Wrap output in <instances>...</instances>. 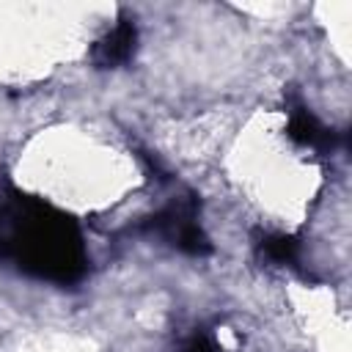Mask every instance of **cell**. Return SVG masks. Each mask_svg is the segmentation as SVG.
<instances>
[{
	"label": "cell",
	"mask_w": 352,
	"mask_h": 352,
	"mask_svg": "<svg viewBox=\"0 0 352 352\" xmlns=\"http://www.w3.org/2000/svg\"><path fill=\"white\" fill-rule=\"evenodd\" d=\"M0 256L58 283H72L85 270V250L74 223L28 198L0 206Z\"/></svg>",
	"instance_id": "cell-1"
},
{
	"label": "cell",
	"mask_w": 352,
	"mask_h": 352,
	"mask_svg": "<svg viewBox=\"0 0 352 352\" xmlns=\"http://www.w3.org/2000/svg\"><path fill=\"white\" fill-rule=\"evenodd\" d=\"M151 228L168 239L173 248H179L182 253H190V256H206L212 250L204 228L198 226V217H195V204L192 201H173L168 204L162 212H157L151 217Z\"/></svg>",
	"instance_id": "cell-2"
},
{
	"label": "cell",
	"mask_w": 352,
	"mask_h": 352,
	"mask_svg": "<svg viewBox=\"0 0 352 352\" xmlns=\"http://www.w3.org/2000/svg\"><path fill=\"white\" fill-rule=\"evenodd\" d=\"M138 47V28L132 19H121L96 47H94V63L99 69H113L126 63L135 55Z\"/></svg>",
	"instance_id": "cell-3"
},
{
	"label": "cell",
	"mask_w": 352,
	"mask_h": 352,
	"mask_svg": "<svg viewBox=\"0 0 352 352\" xmlns=\"http://www.w3.org/2000/svg\"><path fill=\"white\" fill-rule=\"evenodd\" d=\"M286 132L300 146H308V148H316V151H333L336 148V132L322 126L316 121V116L311 110H305L302 104L289 110V129Z\"/></svg>",
	"instance_id": "cell-4"
},
{
	"label": "cell",
	"mask_w": 352,
	"mask_h": 352,
	"mask_svg": "<svg viewBox=\"0 0 352 352\" xmlns=\"http://www.w3.org/2000/svg\"><path fill=\"white\" fill-rule=\"evenodd\" d=\"M256 248L267 261H275V264H294L300 256V245L289 234H261Z\"/></svg>",
	"instance_id": "cell-5"
},
{
	"label": "cell",
	"mask_w": 352,
	"mask_h": 352,
	"mask_svg": "<svg viewBox=\"0 0 352 352\" xmlns=\"http://www.w3.org/2000/svg\"><path fill=\"white\" fill-rule=\"evenodd\" d=\"M179 352H217V346L206 336H192L190 341H184V346Z\"/></svg>",
	"instance_id": "cell-6"
}]
</instances>
